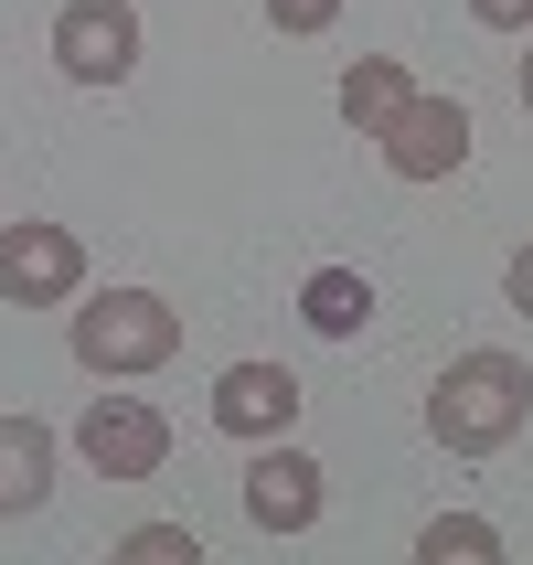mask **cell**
Listing matches in <instances>:
<instances>
[{"label": "cell", "mask_w": 533, "mask_h": 565, "mask_svg": "<svg viewBox=\"0 0 533 565\" xmlns=\"http://www.w3.org/2000/svg\"><path fill=\"white\" fill-rule=\"evenodd\" d=\"M523 416H533V374L512 363V352H459V363L427 384V438H438L448 459H491V448H512Z\"/></svg>", "instance_id": "1"}, {"label": "cell", "mask_w": 533, "mask_h": 565, "mask_svg": "<svg viewBox=\"0 0 533 565\" xmlns=\"http://www.w3.org/2000/svg\"><path fill=\"white\" fill-rule=\"evenodd\" d=\"M75 363L86 374H160L171 352H182V310L160 299V288H107V299H86L75 310Z\"/></svg>", "instance_id": "2"}, {"label": "cell", "mask_w": 533, "mask_h": 565, "mask_svg": "<svg viewBox=\"0 0 533 565\" xmlns=\"http://www.w3.org/2000/svg\"><path fill=\"white\" fill-rule=\"evenodd\" d=\"M86 288V246H75V224H0V299H22V310H54Z\"/></svg>", "instance_id": "3"}, {"label": "cell", "mask_w": 533, "mask_h": 565, "mask_svg": "<svg viewBox=\"0 0 533 565\" xmlns=\"http://www.w3.org/2000/svg\"><path fill=\"white\" fill-rule=\"evenodd\" d=\"M75 448H86L96 480H150L160 459H171V427H160V406H139V395H96V406L75 416Z\"/></svg>", "instance_id": "4"}, {"label": "cell", "mask_w": 533, "mask_h": 565, "mask_svg": "<svg viewBox=\"0 0 533 565\" xmlns=\"http://www.w3.org/2000/svg\"><path fill=\"white\" fill-rule=\"evenodd\" d=\"M54 64L75 86H118L128 64H139V11L128 0H64L54 11Z\"/></svg>", "instance_id": "5"}, {"label": "cell", "mask_w": 533, "mask_h": 565, "mask_svg": "<svg viewBox=\"0 0 533 565\" xmlns=\"http://www.w3.org/2000/svg\"><path fill=\"white\" fill-rule=\"evenodd\" d=\"M374 150H384L395 182H448V171L470 160V107H459V96H406V118L384 128Z\"/></svg>", "instance_id": "6"}, {"label": "cell", "mask_w": 533, "mask_h": 565, "mask_svg": "<svg viewBox=\"0 0 533 565\" xmlns=\"http://www.w3.org/2000/svg\"><path fill=\"white\" fill-rule=\"evenodd\" d=\"M320 502H331V491H320V459H299L288 438H267L246 459V523L256 534H310Z\"/></svg>", "instance_id": "7"}, {"label": "cell", "mask_w": 533, "mask_h": 565, "mask_svg": "<svg viewBox=\"0 0 533 565\" xmlns=\"http://www.w3.org/2000/svg\"><path fill=\"white\" fill-rule=\"evenodd\" d=\"M214 427H224V438H246V448L288 438V427H299V374H288V363H224Z\"/></svg>", "instance_id": "8"}, {"label": "cell", "mask_w": 533, "mask_h": 565, "mask_svg": "<svg viewBox=\"0 0 533 565\" xmlns=\"http://www.w3.org/2000/svg\"><path fill=\"white\" fill-rule=\"evenodd\" d=\"M43 491H54V427L43 416H0V523L43 512Z\"/></svg>", "instance_id": "9"}, {"label": "cell", "mask_w": 533, "mask_h": 565, "mask_svg": "<svg viewBox=\"0 0 533 565\" xmlns=\"http://www.w3.org/2000/svg\"><path fill=\"white\" fill-rule=\"evenodd\" d=\"M406 64H395V54H363V64H352V75H342V118L352 128H363V139H384V128H395V118H406Z\"/></svg>", "instance_id": "10"}, {"label": "cell", "mask_w": 533, "mask_h": 565, "mask_svg": "<svg viewBox=\"0 0 533 565\" xmlns=\"http://www.w3.org/2000/svg\"><path fill=\"white\" fill-rule=\"evenodd\" d=\"M299 320H310V331H331V342H352V331L374 320V288H363V267H320V278L299 288Z\"/></svg>", "instance_id": "11"}, {"label": "cell", "mask_w": 533, "mask_h": 565, "mask_svg": "<svg viewBox=\"0 0 533 565\" xmlns=\"http://www.w3.org/2000/svg\"><path fill=\"white\" fill-rule=\"evenodd\" d=\"M416 555L427 565H502V534H491L480 512H438V523L416 534Z\"/></svg>", "instance_id": "12"}, {"label": "cell", "mask_w": 533, "mask_h": 565, "mask_svg": "<svg viewBox=\"0 0 533 565\" xmlns=\"http://www.w3.org/2000/svg\"><path fill=\"white\" fill-rule=\"evenodd\" d=\"M118 555H139V565H171V555H203V534H192V523H139V534H118Z\"/></svg>", "instance_id": "13"}, {"label": "cell", "mask_w": 533, "mask_h": 565, "mask_svg": "<svg viewBox=\"0 0 533 565\" xmlns=\"http://www.w3.org/2000/svg\"><path fill=\"white\" fill-rule=\"evenodd\" d=\"M331 11H342V0H267L278 32H331Z\"/></svg>", "instance_id": "14"}, {"label": "cell", "mask_w": 533, "mask_h": 565, "mask_svg": "<svg viewBox=\"0 0 533 565\" xmlns=\"http://www.w3.org/2000/svg\"><path fill=\"white\" fill-rule=\"evenodd\" d=\"M480 32H533V0H470Z\"/></svg>", "instance_id": "15"}, {"label": "cell", "mask_w": 533, "mask_h": 565, "mask_svg": "<svg viewBox=\"0 0 533 565\" xmlns=\"http://www.w3.org/2000/svg\"><path fill=\"white\" fill-rule=\"evenodd\" d=\"M502 299H512V310L533 320V246H523V256H512V267H502Z\"/></svg>", "instance_id": "16"}, {"label": "cell", "mask_w": 533, "mask_h": 565, "mask_svg": "<svg viewBox=\"0 0 533 565\" xmlns=\"http://www.w3.org/2000/svg\"><path fill=\"white\" fill-rule=\"evenodd\" d=\"M523 107H533V54H523Z\"/></svg>", "instance_id": "17"}]
</instances>
